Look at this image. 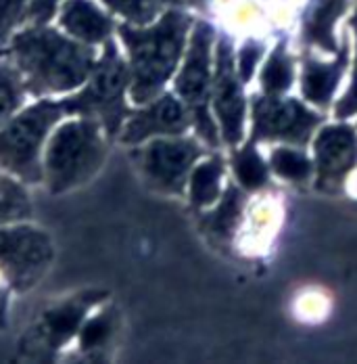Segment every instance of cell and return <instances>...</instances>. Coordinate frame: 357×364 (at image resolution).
Listing matches in <instances>:
<instances>
[{"mask_svg": "<svg viewBox=\"0 0 357 364\" xmlns=\"http://www.w3.org/2000/svg\"><path fill=\"white\" fill-rule=\"evenodd\" d=\"M11 50L23 88L34 95L73 90L94 68V50L53 30H26L13 40Z\"/></svg>", "mask_w": 357, "mask_h": 364, "instance_id": "6da1fadb", "label": "cell"}, {"mask_svg": "<svg viewBox=\"0 0 357 364\" xmlns=\"http://www.w3.org/2000/svg\"><path fill=\"white\" fill-rule=\"evenodd\" d=\"M190 17L170 11L148 30L121 26V38L132 53V99L143 105L150 101L178 68Z\"/></svg>", "mask_w": 357, "mask_h": 364, "instance_id": "7a4b0ae2", "label": "cell"}, {"mask_svg": "<svg viewBox=\"0 0 357 364\" xmlns=\"http://www.w3.org/2000/svg\"><path fill=\"white\" fill-rule=\"evenodd\" d=\"M105 161L101 126L94 119L70 122L57 130L46 151V181L53 193H63L90 181Z\"/></svg>", "mask_w": 357, "mask_h": 364, "instance_id": "3957f363", "label": "cell"}, {"mask_svg": "<svg viewBox=\"0 0 357 364\" xmlns=\"http://www.w3.org/2000/svg\"><path fill=\"white\" fill-rule=\"evenodd\" d=\"M65 113H72L70 99L42 101L9 122L0 130V168L28 182L40 181L42 170L38 153L42 141Z\"/></svg>", "mask_w": 357, "mask_h": 364, "instance_id": "277c9868", "label": "cell"}, {"mask_svg": "<svg viewBox=\"0 0 357 364\" xmlns=\"http://www.w3.org/2000/svg\"><path fill=\"white\" fill-rule=\"evenodd\" d=\"M90 75V84L79 95L70 99L72 113L99 115L109 136H115L123 117L128 115L123 92L130 82V72L121 61L115 44L109 42L105 55L92 68Z\"/></svg>", "mask_w": 357, "mask_h": 364, "instance_id": "5b68a950", "label": "cell"}, {"mask_svg": "<svg viewBox=\"0 0 357 364\" xmlns=\"http://www.w3.org/2000/svg\"><path fill=\"white\" fill-rule=\"evenodd\" d=\"M212 44H214V28L205 21L197 23L186 53V61L176 80V90L190 111L199 134L209 145H217V126L214 124L207 107L212 95V80H214Z\"/></svg>", "mask_w": 357, "mask_h": 364, "instance_id": "8992f818", "label": "cell"}, {"mask_svg": "<svg viewBox=\"0 0 357 364\" xmlns=\"http://www.w3.org/2000/svg\"><path fill=\"white\" fill-rule=\"evenodd\" d=\"M53 262L50 237L32 226L0 230V272L19 293L36 285Z\"/></svg>", "mask_w": 357, "mask_h": 364, "instance_id": "52a82bcc", "label": "cell"}, {"mask_svg": "<svg viewBox=\"0 0 357 364\" xmlns=\"http://www.w3.org/2000/svg\"><path fill=\"white\" fill-rule=\"evenodd\" d=\"M322 117L295 99L280 95H263L253 99V143L255 141H282L305 145Z\"/></svg>", "mask_w": 357, "mask_h": 364, "instance_id": "ba28073f", "label": "cell"}, {"mask_svg": "<svg viewBox=\"0 0 357 364\" xmlns=\"http://www.w3.org/2000/svg\"><path fill=\"white\" fill-rule=\"evenodd\" d=\"M212 97H214V109L219 119L224 141L228 145H238L243 141V128H245V95H243L238 72L234 68V53H232L230 38H219L217 42Z\"/></svg>", "mask_w": 357, "mask_h": 364, "instance_id": "9c48e42d", "label": "cell"}, {"mask_svg": "<svg viewBox=\"0 0 357 364\" xmlns=\"http://www.w3.org/2000/svg\"><path fill=\"white\" fill-rule=\"evenodd\" d=\"M201 146L194 141H153L141 153V168L150 186L163 193H182L192 164L201 157Z\"/></svg>", "mask_w": 357, "mask_h": 364, "instance_id": "30bf717a", "label": "cell"}, {"mask_svg": "<svg viewBox=\"0 0 357 364\" xmlns=\"http://www.w3.org/2000/svg\"><path fill=\"white\" fill-rule=\"evenodd\" d=\"M316 186L324 193L339 191L357 166V132L347 124L320 130L316 143Z\"/></svg>", "mask_w": 357, "mask_h": 364, "instance_id": "8fae6325", "label": "cell"}, {"mask_svg": "<svg viewBox=\"0 0 357 364\" xmlns=\"http://www.w3.org/2000/svg\"><path fill=\"white\" fill-rule=\"evenodd\" d=\"M188 124H190L188 107H184V103H180L176 97L165 95L159 101L150 103L148 107L132 115V119L128 122L121 134V143L136 145L155 134L176 136L188 128Z\"/></svg>", "mask_w": 357, "mask_h": 364, "instance_id": "7c38bea8", "label": "cell"}, {"mask_svg": "<svg viewBox=\"0 0 357 364\" xmlns=\"http://www.w3.org/2000/svg\"><path fill=\"white\" fill-rule=\"evenodd\" d=\"M103 297H105V293H82V295L73 297V299L57 306V308L46 310L42 321L34 328V337H36L38 343H42L46 350H57L59 346H63L77 331L84 314L88 312V308Z\"/></svg>", "mask_w": 357, "mask_h": 364, "instance_id": "4fadbf2b", "label": "cell"}, {"mask_svg": "<svg viewBox=\"0 0 357 364\" xmlns=\"http://www.w3.org/2000/svg\"><path fill=\"white\" fill-rule=\"evenodd\" d=\"M345 68H347V44H343L336 59L328 61V63L318 61L314 57H305L303 59V75H301L303 97L318 107H326L343 77Z\"/></svg>", "mask_w": 357, "mask_h": 364, "instance_id": "5bb4252c", "label": "cell"}, {"mask_svg": "<svg viewBox=\"0 0 357 364\" xmlns=\"http://www.w3.org/2000/svg\"><path fill=\"white\" fill-rule=\"evenodd\" d=\"M63 28L84 42H103L111 34V21L90 0H70L61 15Z\"/></svg>", "mask_w": 357, "mask_h": 364, "instance_id": "9a60e30c", "label": "cell"}, {"mask_svg": "<svg viewBox=\"0 0 357 364\" xmlns=\"http://www.w3.org/2000/svg\"><path fill=\"white\" fill-rule=\"evenodd\" d=\"M345 11V0H316L307 11L303 23V38L324 50L334 53L339 48L334 40V23Z\"/></svg>", "mask_w": 357, "mask_h": 364, "instance_id": "2e32d148", "label": "cell"}, {"mask_svg": "<svg viewBox=\"0 0 357 364\" xmlns=\"http://www.w3.org/2000/svg\"><path fill=\"white\" fill-rule=\"evenodd\" d=\"M224 174V161L212 157L194 168L190 178V201L194 208H207L219 197V182Z\"/></svg>", "mask_w": 357, "mask_h": 364, "instance_id": "e0dca14e", "label": "cell"}, {"mask_svg": "<svg viewBox=\"0 0 357 364\" xmlns=\"http://www.w3.org/2000/svg\"><path fill=\"white\" fill-rule=\"evenodd\" d=\"M292 80H295V65L290 55L286 53V42L280 40L261 70L263 95H285L292 86Z\"/></svg>", "mask_w": 357, "mask_h": 364, "instance_id": "ac0fdd59", "label": "cell"}, {"mask_svg": "<svg viewBox=\"0 0 357 364\" xmlns=\"http://www.w3.org/2000/svg\"><path fill=\"white\" fill-rule=\"evenodd\" d=\"M243 212V195L238 188L230 186L219 203V208L214 210L207 218H205V226L214 237H221L228 239L238 222V216Z\"/></svg>", "mask_w": 357, "mask_h": 364, "instance_id": "d6986e66", "label": "cell"}, {"mask_svg": "<svg viewBox=\"0 0 357 364\" xmlns=\"http://www.w3.org/2000/svg\"><path fill=\"white\" fill-rule=\"evenodd\" d=\"M232 168H234V174H236L238 182L249 191L261 188L268 182V166L261 159V155L255 151L253 141L234 153Z\"/></svg>", "mask_w": 357, "mask_h": 364, "instance_id": "ffe728a7", "label": "cell"}, {"mask_svg": "<svg viewBox=\"0 0 357 364\" xmlns=\"http://www.w3.org/2000/svg\"><path fill=\"white\" fill-rule=\"evenodd\" d=\"M270 166L272 170L290 182H305L312 174H314V164L312 159L301 153V151H295V149H276L272 153V159H270Z\"/></svg>", "mask_w": 357, "mask_h": 364, "instance_id": "44dd1931", "label": "cell"}, {"mask_svg": "<svg viewBox=\"0 0 357 364\" xmlns=\"http://www.w3.org/2000/svg\"><path fill=\"white\" fill-rule=\"evenodd\" d=\"M32 216V203L26 191L15 181L0 174V224Z\"/></svg>", "mask_w": 357, "mask_h": 364, "instance_id": "7402d4cb", "label": "cell"}, {"mask_svg": "<svg viewBox=\"0 0 357 364\" xmlns=\"http://www.w3.org/2000/svg\"><path fill=\"white\" fill-rule=\"evenodd\" d=\"M23 97V82L17 70L0 68V124L15 111Z\"/></svg>", "mask_w": 357, "mask_h": 364, "instance_id": "603a6c76", "label": "cell"}, {"mask_svg": "<svg viewBox=\"0 0 357 364\" xmlns=\"http://www.w3.org/2000/svg\"><path fill=\"white\" fill-rule=\"evenodd\" d=\"M115 328V312L107 310L103 314H99L97 318H92L90 323H86L82 328V350H97L101 346H105L109 337L113 335Z\"/></svg>", "mask_w": 357, "mask_h": 364, "instance_id": "cb8c5ba5", "label": "cell"}, {"mask_svg": "<svg viewBox=\"0 0 357 364\" xmlns=\"http://www.w3.org/2000/svg\"><path fill=\"white\" fill-rule=\"evenodd\" d=\"M109 6L117 13H121L123 17H128L134 23H146L150 21L157 11L172 0H105Z\"/></svg>", "mask_w": 357, "mask_h": 364, "instance_id": "d4e9b609", "label": "cell"}, {"mask_svg": "<svg viewBox=\"0 0 357 364\" xmlns=\"http://www.w3.org/2000/svg\"><path fill=\"white\" fill-rule=\"evenodd\" d=\"M261 55H263V44H259V42H255V40H247V42L243 44V48H241V53H238V70H236V72H238V77H241L243 82H249L251 77H253V73H255V68H257Z\"/></svg>", "mask_w": 357, "mask_h": 364, "instance_id": "484cf974", "label": "cell"}, {"mask_svg": "<svg viewBox=\"0 0 357 364\" xmlns=\"http://www.w3.org/2000/svg\"><path fill=\"white\" fill-rule=\"evenodd\" d=\"M351 26H353V30H356V38H357V13L353 15V19H351ZM336 117L339 119H345V117H349V115H353L357 113V53H356V68H353V75H351V84H349V88H347V92H345V97L339 101V105H336Z\"/></svg>", "mask_w": 357, "mask_h": 364, "instance_id": "4316f807", "label": "cell"}, {"mask_svg": "<svg viewBox=\"0 0 357 364\" xmlns=\"http://www.w3.org/2000/svg\"><path fill=\"white\" fill-rule=\"evenodd\" d=\"M26 0H0V40L17 23Z\"/></svg>", "mask_w": 357, "mask_h": 364, "instance_id": "83f0119b", "label": "cell"}, {"mask_svg": "<svg viewBox=\"0 0 357 364\" xmlns=\"http://www.w3.org/2000/svg\"><path fill=\"white\" fill-rule=\"evenodd\" d=\"M55 4H57V0H32V4H30V19L32 21H36V23H44V21H48L50 17H53V13H55Z\"/></svg>", "mask_w": 357, "mask_h": 364, "instance_id": "f1b7e54d", "label": "cell"}, {"mask_svg": "<svg viewBox=\"0 0 357 364\" xmlns=\"http://www.w3.org/2000/svg\"><path fill=\"white\" fill-rule=\"evenodd\" d=\"M2 312H4V293H0V323H2Z\"/></svg>", "mask_w": 357, "mask_h": 364, "instance_id": "f546056e", "label": "cell"}, {"mask_svg": "<svg viewBox=\"0 0 357 364\" xmlns=\"http://www.w3.org/2000/svg\"><path fill=\"white\" fill-rule=\"evenodd\" d=\"M192 2H201V0H192Z\"/></svg>", "mask_w": 357, "mask_h": 364, "instance_id": "4dcf8cb0", "label": "cell"}]
</instances>
